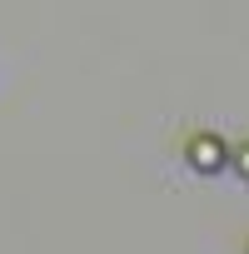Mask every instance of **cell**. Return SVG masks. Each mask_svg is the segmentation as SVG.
Here are the masks:
<instances>
[{
  "label": "cell",
  "instance_id": "1",
  "mask_svg": "<svg viewBox=\"0 0 249 254\" xmlns=\"http://www.w3.org/2000/svg\"><path fill=\"white\" fill-rule=\"evenodd\" d=\"M189 160H194V170L214 175V170L224 165V145H219V140H209V135H199V140L189 145Z\"/></svg>",
  "mask_w": 249,
  "mask_h": 254
}]
</instances>
